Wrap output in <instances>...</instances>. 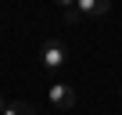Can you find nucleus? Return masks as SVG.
Listing matches in <instances>:
<instances>
[{
	"label": "nucleus",
	"instance_id": "nucleus-1",
	"mask_svg": "<svg viewBox=\"0 0 122 115\" xmlns=\"http://www.w3.org/2000/svg\"><path fill=\"white\" fill-rule=\"evenodd\" d=\"M65 61H68V50H65L61 40H47V43L40 47V68H43V72H61Z\"/></svg>",
	"mask_w": 122,
	"mask_h": 115
},
{
	"label": "nucleus",
	"instance_id": "nucleus-3",
	"mask_svg": "<svg viewBox=\"0 0 122 115\" xmlns=\"http://www.w3.org/2000/svg\"><path fill=\"white\" fill-rule=\"evenodd\" d=\"M108 7H111V0H76V22L97 18V15H104Z\"/></svg>",
	"mask_w": 122,
	"mask_h": 115
},
{
	"label": "nucleus",
	"instance_id": "nucleus-5",
	"mask_svg": "<svg viewBox=\"0 0 122 115\" xmlns=\"http://www.w3.org/2000/svg\"><path fill=\"white\" fill-rule=\"evenodd\" d=\"M57 7L65 11V18H68V22H76V0H57Z\"/></svg>",
	"mask_w": 122,
	"mask_h": 115
},
{
	"label": "nucleus",
	"instance_id": "nucleus-6",
	"mask_svg": "<svg viewBox=\"0 0 122 115\" xmlns=\"http://www.w3.org/2000/svg\"><path fill=\"white\" fill-rule=\"evenodd\" d=\"M4 108H7V101H4V94H0V111H4Z\"/></svg>",
	"mask_w": 122,
	"mask_h": 115
},
{
	"label": "nucleus",
	"instance_id": "nucleus-7",
	"mask_svg": "<svg viewBox=\"0 0 122 115\" xmlns=\"http://www.w3.org/2000/svg\"><path fill=\"white\" fill-rule=\"evenodd\" d=\"M61 115H65V111H61Z\"/></svg>",
	"mask_w": 122,
	"mask_h": 115
},
{
	"label": "nucleus",
	"instance_id": "nucleus-2",
	"mask_svg": "<svg viewBox=\"0 0 122 115\" xmlns=\"http://www.w3.org/2000/svg\"><path fill=\"white\" fill-rule=\"evenodd\" d=\"M47 101H50V108L61 115V111H68V108L76 104V90H72L68 83H54V86H47Z\"/></svg>",
	"mask_w": 122,
	"mask_h": 115
},
{
	"label": "nucleus",
	"instance_id": "nucleus-4",
	"mask_svg": "<svg viewBox=\"0 0 122 115\" xmlns=\"http://www.w3.org/2000/svg\"><path fill=\"white\" fill-rule=\"evenodd\" d=\"M0 115H36V111H32V104H25V101H7V108L0 111Z\"/></svg>",
	"mask_w": 122,
	"mask_h": 115
}]
</instances>
